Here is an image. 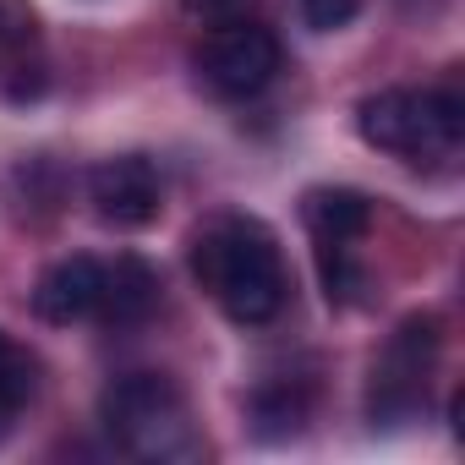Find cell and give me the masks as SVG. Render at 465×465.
Segmentation results:
<instances>
[{
  "mask_svg": "<svg viewBox=\"0 0 465 465\" xmlns=\"http://www.w3.org/2000/svg\"><path fill=\"white\" fill-rule=\"evenodd\" d=\"M186 263H192V280L203 285V296L242 329L274 323L291 302V269H285L280 236L258 213L224 208V213L203 219L186 242Z\"/></svg>",
  "mask_w": 465,
  "mask_h": 465,
  "instance_id": "6da1fadb",
  "label": "cell"
},
{
  "mask_svg": "<svg viewBox=\"0 0 465 465\" xmlns=\"http://www.w3.org/2000/svg\"><path fill=\"white\" fill-rule=\"evenodd\" d=\"M356 132L367 148L411 164V170H454L465 148V99L454 83L427 88H378L356 104Z\"/></svg>",
  "mask_w": 465,
  "mask_h": 465,
  "instance_id": "7a4b0ae2",
  "label": "cell"
},
{
  "mask_svg": "<svg viewBox=\"0 0 465 465\" xmlns=\"http://www.w3.org/2000/svg\"><path fill=\"white\" fill-rule=\"evenodd\" d=\"M99 421L121 454L148 465H192L208 449L192 421L186 389L170 372H121L99 394Z\"/></svg>",
  "mask_w": 465,
  "mask_h": 465,
  "instance_id": "3957f363",
  "label": "cell"
},
{
  "mask_svg": "<svg viewBox=\"0 0 465 465\" xmlns=\"http://www.w3.org/2000/svg\"><path fill=\"white\" fill-rule=\"evenodd\" d=\"M302 224L312 236L318 280L334 307H367L372 274L361 258V242L372 230V197L356 186H307L302 192Z\"/></svg>",
  "mask_w": 465,
  "mask_h": 465,
  "instance_id": "277c9868",
  "label": "cell"
},
{
  "mask_svg": "<svg viewBox=\"0 0 465 465\" xmlns=\"http://www.w3.org/2000/svg\"><path fill=\"white\" fill-rule=\"evenodd\" d=\"M443 356V323L432 312H411L394 323V334L378 345L367 367V421L372 427H405L427 411L432 372Z\"/></svg>",
  "mask_w": 465,
  "mask_h": 465,
  "instance_id": "5b68a950",
  "label": "cell"
},
{
  "mask_svg": "<svg viewBox=\"0 0 465 465\" xmlns=\"http://www.w3.org/2000/svg\"><path fill=\"white\" fill-rule=\"evenodd\" d=\"M280 39L274 28L252 23V17H236V23H219L203 34V45L192 50V72L197 83L224 99V104H247L258 99L274 77H280Z\"/></svg>",
  "mask_w": 465,
  "mask_h": 465,
  "instance_id": "8992f818",
  "label": "cell"
},
{
  "mask_svg": "<svg viewBox=\"0 0 465 465\" xmlns=\"http://www.w3.org/2000/svg\"><path fill=\"white\" fill-rule=\"evenodd\" d=\"M94 219L110 230H148L164 208V175L148 153H115L88 170Z\"/></svg>",
  "mask_w": 465,
  "mask_h": 465,
  "instance_id": "52a82bcc",
  "label": "cell"
},
{
  "mask_svg": "<svg viewBox=\"0 0 465 465\" xmlns=\"http://www.w3.org/2000/svg\"><path fill=\"white\" fill-rule=\"evenodd\" d=\"M50 88L45 23L34 0H0V104H34Z\"/></svg>",
  "mask_w": 465,
  "mask_h": 465,
  "instance_id": "ba28073f",
  "label": "cell"
},
{
  "mask_svg": "<svg viewBox=\"0 0 465 465\" xmlns=\"http://www.w3.org/2000/svg\"><path fill=\"white\" fill-rule=\"evenodd\" d=\"M99 296H104V258H55L39 280H34V312L55 329L72 323H94L99 318Z\"/></svg>",
  "mask_w": 465,
  "mask_h": 465,
  "instance_id": "9c48e42d",
  "label": "cell"
},
{
  "mask_svg": "<svg viewBox=\"0 0 465 465\" xmlns=\"http://www.w3.org/2000/svg\"><path fill=\"white\" fill-rule=\"evenodd\" d=\"M159 269L137 252H121V258H104V296H99V318L104 329H137L159 312Z\"/></svg>",
  "mask_w": 465,
  "mask_h": 465,
  "instance_id": "30bf717a",
  "label": "cell"
},
{
  "mask_svg": "<svg viewBox=\"0 0 465 465\" xmlns=\"http://www.w3.org/2000/svg\"><path fill=\"white\" fill-rule=\"evenodd\" d=\"M307 411H312V383L307 378H263L252 394H247V421L263 443H280V438H296L307 427Z\"/></svg>",
  "mask_w": 465,
  "mask_h": 465,
  "instance_id": "8fae6325",
  "label": "cell"
},
{
  "mask_svg": "<svg viewBox=\"0 0 465 465\" xmlns=\"http://www.w3.org/2000/svg\"><path fill=\"white\" fill-rule=\"evenodd\" d=\"M34 394H39V361L28 356V345H17L6 329H0V443L17 432Z\"/></svg>",
  "mask_w": 465,
  "mask_h": 465,
  "instance_id": "7c38bea8",
  "label": "cell"
},
{
  "mask_svg": "<svg viewBox=\"0 0 465 465\" xmlns=\"http://www.w3.org/2000/svg\"><path fill=\"white\" fill-rule=\"evenodd\" d=\"M296 12H302V23H307L312 34H340V28L356 23L361 0H296Z\"/></svg>",
  "mask_w": 465,
  "mask_h": 465,
  "instance_id": "4fadbf2b",
  "label": "cell"
},
{
  "mask_svg": "<svg viewBox=\"0 0 465 465\" xmlns=\"http://www.w3.org/2000/svg\"><path fill=\"white\" fill-rule=\"evenodd\" d=\"M181 12L203 28H219V23H236L252 12V0H181Z\"/></svg>",
  "mask_w": 465,
  "mask_h": 465,
  "instance_id": "5bb4252c",
  "label": "cell"
}]
</instances>
